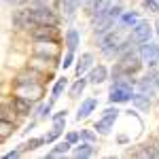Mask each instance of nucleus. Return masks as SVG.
Here are the masks:
<instances>
[{
  "mask_svg": "<svg viewBox=\"0 0 159 159\" xmlns=\"http://www.w3.org/2000/svg\"><path fill=\"white\" fill-rule=\"evenodd\" d=\"M30 17L34 25H55L57 24V17L55 13L47 9V7H30Z\"/></svg>",
  "mask_w": 159,
  "mask_h": 159,
  "instance_id": "f257e3e1",
  "label": "nucleus"
},
{
  "mask_svg": "<svg viewBox=\"0 0 159 159\" xmlns=\"http://www.w3.org/2000/svg\"><path fill=\"white\" fill-rule=\"evenodd\" d=\"M151 34H153V25L148 24V21H138V24L132 28L129 38H132L134 43H138V45H144V43L151 40Z\"/></svg>",
  "mask_w": 159,
  "mask_h": 159,
  "instance_id": "f03ea898",
  "label": "nucleus"
},
{
  "mask_svg": "<svg viewBox=\"0 0 159 159\" xmlns=\"http://www.w3.org/2000/svg\"><path fill=\"white\" fill-rule=\"evenodd\" d=\"M140 66H142V57L136 55V53H132V51H127L121 57V61H119V70H121V72H127V74H134Z\"/></svg>",
  "mask_w": 159,
  "mask_h": 159,
  "instance_id": "7ed1b4c3",
  "label": "nucleus"
},
{
  "mask_svg": "<svg viewBox=\"0 0 159 159\" xmlns=\"http://www.w3.org/2000/svg\"><path fill=\"white\" fill-rule=\"evenodd\" d=\"M140 57L148 66H157L159 64V45L155 43H144L140 45Z\"/></svg>",
  "mask_w": 159,
  "mask_h": 159,
  "instance_id": "20e7f679",
  "label": "nucleus"
},
{
  "mask_svg": "<svg viewBox=\"0 0 159 159\" xmlns=\"http://www.w3.org/2000/svg\"><path fill=\"white\" fill-rule=\"evenodd\" d=\"M134 98V93H132V87H123V85H112L108 93V100L112 104H121V102H129V100Z\"/></svg>",
  "mask_w": 159,
  "mask_h": 159,
  "instance_id": "39448f33",
  "label": "nucleus"
},
{
  "mask_svg": "<svg viewBox=\"0 0 159 159\" xmlns=\"http://www.w3.org/2000/svg\"><path fill=\"white\" fill-rule=\"evenodd\" d=\"M17 96H24L28 100H38L43 96V87L38 85V83H28V85H19L17 87Z\"/></svg>",
  "mask_w": 159,
  "mask_h": 159,
  "instance_id": "423d86ee",
  "label": "nucleus"
},
{
  "mask_svg": "<svg viewBox=\"0 0 159 159\" xmlns=\"http://www.w3.org/2000/svg\"><path fill=\"white\" fill-rule=\"evenodd\" d=\"M34 51H36L38 55H45V57H55V53H57V47H55V43L53 40H38L36 47H34Z\"/></svg>",
  "mask_w": 159,
  "mask_h": 159,
  "instance_id": "0eeeda50",
  "label": "nucleus"
},
{
  "mask_svg": "<svg viewBox=\"0 0 159 159\" xmlns=\"http://www.w3.org/2000/svg\"><path fill=\"white\" fill-rule=\"evenodd\" d=\"M32 36L36 38V40H53L55 38V28L53 25H36L34 30H32Z\"/></svg>",
  "mask_w": 159,
  "mask_h": 159,
  "instance_id": "6e6552de",
  "label": "nucleus"
},
{
  "mask_svg": "<svg viewBox=\"0 0 159 159\" xmlns=\"http://www.w3.org/2000/svg\"><path fill=\"white\" fill-rule=\"evenodd\" d=\"M106 74H108V70H106V66H93L91 70H89V83L91 85H100V83H104L106 81Z\"/></svg>",
  "mask_w": 159,
  "mask_h": 159,
  "instance_id": "1a4fd4ad",
  "label": "nucleus"
},
{
  "mask_svg": "<svg viewBox=\"0 0 159 159\" xmlns=\"http://www.w3.org/2000/svg\"><path fill=\"white\" fill-rule=\"evenodd\" d=\"M96 106H98V100H93V98L83 100V104L79 106V112H76V119H79V121H81V119H87V117L93 112Z\"/></svg>",
  "mask_w": 159,
  "mask_h": 159,
  "instance_id": "9d476101",
  "label": "nucleus"
},
{
  "mask_svg": "<svg viewBox=\"0 0 159 159\" xmlns=\"http://www.w3.org/2000/svg\"><path fill=\"white\" fill-rule=\"evenodd\" d=\"M13 108L17 110V115H30L32 100L24 98V96H15V98H13Z\"/></svg>",
  "mask_w": 159,
  "mask_h": 159,
  "instance_id": "9b49d317",
  "label": "nucleus"
},
{
  "mask_svg": "<svg viewBox=\"0 0 159 159\" xmlns=\"http://www.w3.org/2000/svg\"><path fill=\"white\" fill-rule=\"evenodd\" d=\"M115 119H117L115 115H102V119L96 123L93 129H96L98 134H108L110 129H112V125H115Z\"/></svg>",
  "mask_w": 159,
  "mask_h": 159,
  "instance_id": "f8f14e48",
  "label": "nucleus"
},
{
  "mask_svg": "<svg viewBox=\"0 0 159 159\" xmlns=\"http://www.w3.org/2000/svg\"><path fill=\"white\" fill-rule=\"evenodd\" d=\"M138 21H140V17H138L136 11H123L121 17H119V25H121V28H129V25L134 28Z\"/></svg>",
  "mask_w": 159,
  "mask_h": 159,
  "instance_id": "ddd939ff",
  "label": "nucleus"
},
{
  "mask_svg": "<svg viewBox=\"0 0 159 159\" xmlns=\"http://www.w3.org/2000/svg\"><path fill=\"white\" fill-rule=\"evenodd\" d=\"M110 9H112V2H110V0H102V4H100L98 9H96V13L91 15L93 24H96V21H100V19H106V17L110 15Z\"/></svg>",
  "mask_w": 159,
  "mask_h": 159,
  "instance_id": "4468645a",
  "label": "nucleus"
},
{
  "mask_svg": "<svg viewBox=\"0 0 159 159\" xmlns=\"http://www.w3.org/2000/svg\"><path fill=\"white\" fill-rule=\"evenodd\" d=\"M91 64H93V55H91V53H83V55H81V60L76 61V74H79V76H83V74L91 68Z\"/></svg>",
  "mask_w": 159,
  "mask_h": 159,
  "instance_id": "2eb2a0df",
  "label": "nucleus"
},
{
  "mask_svg": "<svg viewBox=\"0 0 159 159\" xmlns=\"http://www.w3.org/2000/svg\"><path fill=\"white\" fill-rule=\"evenodd\" d=\"M83 4V0H60V7H61V11L66 13L68 17H72L74 13H76V9Z\"/></svg>",
  "mask_w": 159,
  "mask_h": 159,
  "instance_id": "dca6fc26",
  "label": "nucleus"
},
{
  "mask_svg": "<svg viewBox=\"0 0 159 159\" xmlns=\"http://www.w3.org/2000/svg\"><path fill=\"white\" fill-rule=\"evenodd\" d=\"M70 147H72V142H68V140H66V142H57V144L49 151V157H60V155H66V153L70 151Z\"/></svg>",
  "mask_w": 159,
  "mask_h": 159,
  "instance_id": "f3484780",
  "label": "nucleus"
},
{
  "mask_svg": "<svg viewBox=\"0 0 159 159\" xmlns=\"http://www.w3.org/2000/svg\"><path fill=\"white\" fill-rule=\"evenodd\" d=\"M79 43H81V36H79V32L74 30V28H70L68 32H66V45H68V49H76L79 47Z\"/></svg>",
  "mask_w": 159,
  "mask_h": 159,
  "instance_id": "a211bd4d",
  "label": "nucleus"
},
{
  "mask_svg": "<svg viewBox=\"0 0 159 159\" xmlns=\"http://www.w3.org/2000/svg\"><path fill=\"white\" fill-rule=\"evenodd\" d=\"M87 83H89V79H81V76H79V79H76V83H74V85L70 87V91H68V93H70V98H79V96L83 93V89H85Z\"/></svg>",
  "mask_w": 159,
  "mask_h": 159,
  "instance_id": "6ab92c4d",
  "label": "nucleus"
},
{
  "mask_svg": "<svg viewBox=\"0 0 159 159\" xmlns=\"http://www.w3.org/2000/svg\"><path fill=\"white\" fill-rule=\"evenodd\" d=\"M72 155L74 157H91L93 155V147H91V142H87V144H79V147L72 151Z\"/></svg>",
  "mask_w": 159,
  "mask_h": 159,
  "instance_id": "aec40b11",
  "label": "nucleus"
},
{
  "mask_svg": "<svg viewBox=\"0 0 159 159\" xmlns=\"http://www.w3.org/2000/svg\"><path fill=\"white\" fill-rule=\"evenodd\" d=\"M132 102H134L140 110H148V106H151V100H148L147 93H138V96H134V98H132Z\"/></svg>",
  "mask_w": 159,
  "mask_h": 159,
  "instance_id": "412c9836",
  "label": "nucleus"
},
{
  "mask_svg": "<svg viewBox=\"0 0 159 159\" xmlns=\"http://www.w3.org/2000/svg\"><path fill=\"white\" fill-rule=\"evenodd\" d=\"M66 87H68V79H66V76H64V79H57V83L53 85V91H51V93H53V100L60 98L61 93L66 91Z\"/></svg>",
  "mask_w": 159,
  "mask_h": 159,
  "instance_id": "4be33fe9",
  "label": "nucleus"
},
{
  "mask_svg": "<svg viewBox=\"0 0 159 159\" xmlns=\"http://www.w3.org/2000/svg\"><path fill=\"white\" fill-rule=\"evenodd\" d=\"M100 4H102V0H83V9H85V13L89 17L96 13V9H98Z\"/></svg>",
  "mask_w": 159,
  "mask_h": 159,
  "instance_id": "5701e85b",
  "label": "nucleus"
},
{
  "mask_svg": "<svg viewBox=\"0 0 159 159\" xmlns=\"http://www.w3.org/2000/svg\"><path fill=\"white\" fill-rule=\"evenodd\" d=\"M43 142H47V140H45V138H34V140H30V142L21 144V151H34V148H38Z\"/></svg>",
  "mask_w": 159,
  "mask_h": 159,
  "instance_id": "b1692460",
  "label": "nucleus"
},
{
  "mask_svg": "<svg viewBox=\"0 0 159 159\" xmlns=\"http://www.w3.org/2000/svg\"><path fill=\"white\" fill-rule=\"evenodd\" d=\"M72 61H74V51L68 49V51H66V55H64V61H61V68H64V70H66V68H70V66H72Z\"/></svg>",
  "mask_w": 159,
  "mask_h": 159,
  "instance_id": "393cba45",
  "label": "nucleus"
},
{
  "mask_svg": "<svg viewBox=\"0 0 159 159\" xmlns=\"http://www.w3.org/2000/svg\"><path fill=\"white\" fill-rule=\"evenodd\" d=\"M0 127H2V129H0V138L4 140V138H7V136L13 132V123H11V121H4V119H2V125H0Z\"/></svg>",
  "mask_w": 159,
  "mask_h": 159,
  "instance_id": "a878e982",
  "label": "nucleus"
},
{
  "mask_svg": "<svg viewBox=\"0 0 159 159\" xmlns=\"http://www.w3.org/2000/svg\"><path fill=\"white\" fill-rule=\"evenodd\" d=\"M121 13H123V7L119 4V2H117V4H112V9H110V17H112V19H117V21H119Z\"/></svg>",
  "mask_w": 159,
  "mask_h": 159,
  "instance_id": "bb28decb",
  "label": "nucleus"
},
{
  "mask_svg": "<svg viewBox=\"0 0 159 159\" xmlns=\"http://www.w3.org/2000/svg\"><path fill=\"white\" fill-rule=\"evenodd\" d=\"M144 7L153 13H159V0H144Z\"/></svg>",
  "mask_w": 159,
  "mask_h": 159,
  "instance_id": "cd10ccee",
  "label": "nucleus"
},
{
  "mask_svg": "<svg viewBox=\"0 0 159 159\" xmlns=\"http://www.w3.org/2000/svg\"><path fill=\"white\" fill-rule=\"evenodd\" d=\"M49 110H51V102L43 104V106H40V112H38V117H47V115H49Z\"/></svg>",
  "mask_w": 159,
  "mask_h": 159,
  "instance_id": "c85d7f7f",
  "label": "nucleus"
},
{
  "mask_svg": "<svg viewBox=\"0 0 159 159\" xmlns=\"http://www.w3.org/2000/svg\"><path fill=\"white\" fill-rule=\"evenodd\" d=\"M19 155H21V147L15 148V151H11V153H7V155H4V159H15V157H19Z\"/></svg>",
  "mask_w": 159,
  "mask_h": 159,
  "instance_id": "c756f323",
  "label": "nucleus"
},
{
  "mask_svg": "<svg viewBox=\"0 0 159 159\" xmlns=\"http://www.w3.org/2000/svg\"><path fill=\"white\" fill-rule=\"evenodd\" d=\"M81 138H85L87 142H93V138H96V134H93V132H81Z\"/></svg>",
  "mask_w": 159,
  "mask_h": 159,
  "instance_id": "7c9ffc66",
  "label": "nucleus"
},
{
  "mask_svg": "<svg viewBox=\"0 0 159 159\" xmlns=\"http://www.w3.org/2000/svg\"><path fill=\"white\" fill-rule=\"evenodd\" d=\"M79 138H81V136H79V134H74V132H72V134H68V138H66V140L74 144V142H79Z\"/></svg>",
  "mask_w": 159,
  "mask_h": 159,
  "instance_id": "2f4dec72",
  "label": "nucleus"
},
{
  "mask_svg": "<svg viewBox=\"0 0 159 159\" xmlns=\"http://www.w3.org/2000/svg\"><path fill=\"white\" fill-rule=\"evenodd\" d=\"M104 115H115V117H117V115H119V110L110 106V108H106V110H104Z\"/></svg>",
  "mask_w": 159,
  "mask_h": 159,
  "instance_id": "473e14b6",
  "label": "nucleus"
},
{
  "mask_svg": "<svg viewBox=\"0 0 159 159\" xmlns=\"http://www.w3.org/2000/svg\"><path fill=\"white\" fill-rule=\"evenodd\" d=\"M17 2H21V0H4V4H11V7H13V4H17Z\"/></svg>",
  "mask_w": 159,
  "mask_h": 159,
  "instance_id": "72a5a7b5",
  "label": "nucleus"
},
{
  "mask_svg": "<svg viewBox=\"0 0 159 159\" xmlns=\"http://www.w3.org/2000/svg\"><path fill=\"white\" fill-rule=\"evenodd\" d=\"M155 89H159V72L155 74Z\"/></svg>",
  "mask_w": 159,
  "mask_h": 159,
  "instance_id": "f704fd0d",
  "label": "nucleus"
},
{
  "mask_svg": "<svg viewBox=\"0 0 159 159\" xmlns=\"http://www.w3.org/2000/svg\"><path fill=\"white\" fill-rule=\"evenodd\" d=\"M157 25H159V21H157ZM157 32H159V28H157Z\"/></svg>",
  "mask_w": 159,
  "mask_h": 159,
  "instance_id": "c9c22d12",
  "label": "nucleus"
},
{
  "mask_svg": "<svg viewBox=\"0 0 159 159\" xmlns=\"http://www.w3.org/2000/svg\"><path fill=\"white\" fill-rule=\"evenodd\" d=\"M157 155H159V153H157Z\"/></svg>",
  "mask_w": 159,
  "mask_h": 159,
  "instance_id": "e433bc0d",
  "label": "nucleus"
}]
</instances>
